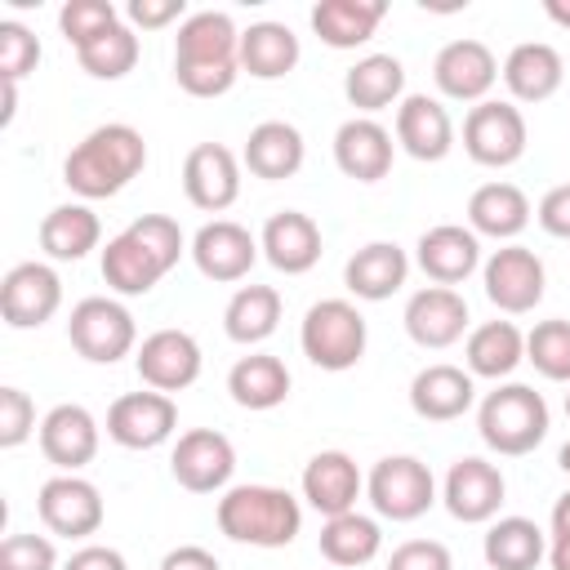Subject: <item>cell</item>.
Instances as JSON below:
<instances>
[{"label":"cell","instance_id":"484cf974","mask_svg":"<svg viewBox=\"0 0 570 570\" xmlns=\"http://www.w3.org/2000/svg\"><path fill=\"white\" fill-rule=\"evenodd\" d=\"M476 401V383L468 370L459 365H423L410 383V410L428 423H450V419H463Z\"/></svg>","mask_w":570,"mask_h":570},{"label":"cell","instance_id":"7402d4cb","mask_svg":"<svg viewBox=\"0 0 570 570\" xmlns=\"http://www.w3.org/2000/svg\"><path fill=\"white\" fill-rule=\"evenodd\" d=\"M365 481H361V468L352 454L343 450H321L307 459L303 468V499L330 521V517H343V512H356V499H361Z\"/></svg>","mask_w":570,"mask_h":570},{"label":"cell","instance_id":"680465c9","mask_svg":"<svg viewBox=\"0 0 570 570\" xmlns=\"http://www.w3.org/2000/svg\"><path fill=\"white\" fill-rule=\"evenodd\" d=\"M566 419H570V392H566Z\"/></svg>","mask_w":570,"mask_h":570},{"label":"cell","instance_id":"4dcf8cb0","mask_svg":"<svg viewBox=\"0 0 570 570\" xmlns=\"http://www.w3.org/2000/svg\"><path fill=\"white\" fill-rule=\"evenodd\" d=\"M530 223V200L517 183H485L468 200V227L490 240H517Z\"/></svg>","mask_w":570,"mask_h":570},{"label":"cell","instance_id":"836d02e7","mask_svg":"<svg viewBox=\"0 0 570 570\" xmlns=\"http://www.w3.org/2000/svg\"><path fill=\"white\" fill-rule=\"evenodd\" d=\"M227 392H232V401L240 410H276L289 396V370L272 352H249V356H240L232 365Z\"/></svg>","mask_w":570,"mask_h":570},{"label":"cell","instance_id":"bcb514c9","mask_svg":"<svg viewBox=\"0 0 570 570\" xmlns=\"http://www.w3.org/2000/svg\"><path fill=\"white\" fill-rule=\"evenodd\" d=\"M58 552L45 534H9L0 543V570H53Z\"/></svg>","mask_w":570,"mask_h":570},{"label":"cell","instance_id":"6da1fadb","mask_svg":"<svg viewBox=\"0 0 570 570\" xmlns=\"http://www.w3.org/2000/svg\"><path fill=\"white\" fill-rule=\"evenodd\" d=\"M240 76V31L232 13L200 9L178 22L174 36V80L191 98H218Z\"/></svg>","mask_w":570,"mask_h":570},{"label":"cell","instance_id":"f35d334b","mask_svg":"<svg viewBox=\"0 0 570 570\" xmlns=\"http://www.w3.org/2000/svg\"><path fill=\"white\" fill-rule=\"evenodd\" d=\"M401 89H405V67H401V58H392V53H365L356 67H347V76H343V94H347V102L356 107V111H383V107H392L396 98H401Z\"/></svg>","mask_w":570,"mask_h":570},{"label":"cell","instance_id":"816d5d0a","mask_svg":"<svg viewBox=\"0 0 570 570\" xmlns=\"http://www.w3.org/2000/svg\"><path fill=\"white\" fill-rule=\"evenodd\" d=\"M160 570H218V557L205 552V548H196V543H183V548L165 552Z\"/></svg>","mask_w":570,"mask_h":570},{"label":"cell","instance_id":"9f6ffc18","mask_svg":"<svg viewBox=\"0 0 570 570\" xmlns=\"http://www.w3.org/2000/svg\"><path fill=\"white\" fill-rule=\"evenodd\" d=\"M13 111H18V85H13V80H4V111H0V125H9V120H13Z\"/></svg>","mask_w":570,"mask_h":570},{"label":"cell","instance_id":"30bf717a","mask_svg":"<svg viewBox=\"0 0 570 570\" xmlns=\"http://www.w3.org/2000/svg\"><path fill=\"white\" fill-rule=\"evenodd\" d=\"M481 281H485V298L508 312V316H521V312H534L543 303V285H548V272L539 263L534 249L525 245H503L485 258L481 267Z\"/></svg>","mask_w":570,"mask_h":570},{"label":"cell","instance_id":"6f0895ef","mask_svg":"<svg viewBox=\"0 0 570 570\" xmlns=\"http://www.w3.org/2000/svg\"><path fill=\"white\" fill-rule=\"evenodd\" d=\"M557 468H561V472H566V476H570V441H566V445H561V450H557Z\"/></svg>","mask_w":570,"mask_h":570},{"label":"cell","instance_id":"db71d44e","mask_svg":"<svg viewBox=\"0 0 570 570\" xmlns=\"http://www.w3.org/2000/svg\"><path fill=\"white\" fill-rule=\"evenodd\" d=\"M552 534H570V490L557 494V503H552Z\"/></svg>","mask_w":570,"mask_h":570},{"label":"cell","instance_id":"5bb4252c","mask_svg":"<svg viewBox=\"0 0 570 570\" xmlns=\"http://www.w3.org/2000/svg\"><path fill=\"white\" fill-rule=\"evenodd\" d=\"M503 472L490 463V459H454L450 472H445V485H441V503L454 521L463 525H481V521H494L499 508H503Z\"/></svg>","mask_w":570,"mask_h":570},{"label":"cell","instance_id":"7a4b0ae2","mask_svg":"<svg viewBox=\"0 0 570 570\" xmlns=\"http://www.w3.org/2000/svg\"><path fill=\"white\" fill-rule=\"evenodd\" d=\"M178 258H183V227L169 214H142L120 236L107 240V249H102V281L116 294L138 298V294H151L156 281Z\"/></svg>","mask_w":570,"mask_h":570},{"label":"cell","instance_id":"ffe728a7","mask_svg":"<svg viewBox=\"0 0 570 570\" xmlns=\"http://www.w3.org/2000/svg\"><path fill=\"white\" fill-rule=\"evenodd\" d=\"M463 330H468V303H463L459 289H450V285H428V289L410 294V303H405V334H410L419 347L441 352V347L459 343Z\"/></svg>","mask_w":570,"mask_h":570},{"label":"cell","instance_id":"8fae6325","mask_svg":"<svg viewBox=\"0 0 570 570\" xmlns=\"http://www.w3.org/2000/svg\"><path fill=\"white\" fill-rule=\"evenodd\" d=\"M36 512L45 521L49 534H62V539H89L98 534L102 525V494L94 481L76 476V472H58L40 485L36 494Z\"/></svg>","mask_w":570,"mask_h":570},{"label":"cell","instance_id":"7bdbcfd3","mask_svg":"<svg viewBox=\"0 0 570 570\" xmlns=\"http://www.w3.org/2000/svg\"><path fill=\"white\" fill-rule=\"evenodd\" d=\"M116 22H120V13H116L111 0H67V4L58 9V31H62L67 45H76V49H85L94 36H102V31L116 27Z\"/></svg>","mask_w":570,"mask_h":570},{"label":"cell","instance_id":"d6a6232c","mask_svg":"<svg viewBox=\"0 0 570 570\" xmlns=\"http://www.w3.org/2000/svg\"><path fill=\"white\" fill-rule=\"evenodd\" d=\"M98 240H102V223L80 200L58 205L40 218V249L58 263H80L89 249H98Z\"/></svg>","mask_w":570,"mask_h":570},{"label":"cell","instance_id":"74e56055","mask_svg":"<svg viewBox=\"0 0 570 570\" xmlns=\"http://www.w3.org/2000/svg\"><path fill=\"white\" fill-rule=\"evenodd\" d=\"M276 325H281V294L272 285H240L223 307V330L240 347L272 338Z\"/></svg>","mask_w":570,"mask_h":570},{"label":"cell","instance_id":"3957f363","mask_svg":"<svg viewBox=\"0 0 570 570\" xmlns=\"http://www.w3.org/2000/svg\"><path fill=\"white\" fill-rule=\"evenodd\" d=\"M147 165V142L134 125H98L89 129L62 160V183L85 196V200H102V196H116L125 191Z\"/></svg>","mask_w":570,"mask_h":570},{"label":"cell","instance_id":"8992f818","mask_svg":"<svg viewBox=\"0 0 570 570\" xmlns=\"http://www.w3.org/2000/svg\"><path fill=\"white\" fill-rule=\"evenodd\" d=\"M298 343L316 370L343 374L365 356V316L347 298H321L307 307L298 325Z\"/></svg>","mask_w":570,"mask_h":570},{"label":"cell","instance_id":"ac0fdd59","mask_svg":"<svg viewBox=\"0 0 570 570\" xmlns=\"http://www.w3.org/2000/svg\"><path fill=\"white\" fill-rule=\"evenodd\" d=\"M432 80L445 98L454 102H485V94L499 80V58L490 53L485 40H450L436 62H432Z\"/></svg>","mask_w":570,"mask_h":570},{"label":"cell","instance_id":"9c48e42d","mask_svg":"<svg viewBox=\"0 0 570 570\" xmlns=\"http://www.w3.org/2000/svg\"><path fill=\"white\" fill-rule=\"evenodd\" d=\"M525 138H530V129H525L521 107L499 102V98L476 102V107L468 111V120H463V151H468L476 165H485V169H508V165H517V160L525 156Z\"/></svg>","mask_w":570,"mask_h":570},{"label":"cell","instance_id":"5b68a950","mask_svg":"<svg viewBox=\"0 0 570 570\" xmlns=\"http://www.w3.org/2000/svg\"><path fill=\"white\" fill-rule=\"evenodd\" d=\"M476 432L494 454H530L548 436V401L530 383H499L481 396Z\"/></svg>","mask_w":570,"mask_h":570},{"label":"cell","instance_id":"83f0119b","mask_svg":"<svg viewBox=\"0 0 570 570\" xmlns=\"http://www.w3.org/2000/svg\"><path fill=\"white\" fill-rule=\"evenodd\" d=\"M405 276H410V258H405V249L396 240H370L343 267V285L365 303L392 298L405 285Z\"/></svg>","mask_w":570,"mask_h":570},{"label":"cell","instance_id":"681fc988","mask_svg":"<svg viewBox=\"0 0 570 570\" xmlns=\"http://www.w3.org/2000/svg\"><path fill=\"white\" fill-rule=\"evenodd\" d=\"M539 227L548 232V236H557V240H570V183H561V187H552L543 200H539Z\"/></svg>","mask_w":570,"mask_h":570},{"label":"cell","instance_id":"f6af8a7d","mask_svg":"<svg viewBox=\"0 0 570 570\" xmlns=\"http://www.w3.org/2000/svg\"><path fill=\"white\" fill-rule=\"evenodd\" d=\"M36 432V405L22 387H0V445L18 450Z\"/></svg>","mask_w":570,"mask_h":570},{"label":"cell","instance_id":"11a10c76","mask_svg":"<svg viewBox=\"0 0 570 570\" xmlns=\"http://www.w3.org/2000/svg\"><path fill=\"white\" fill-rule=\"evenodd\" d=\"M543 13H548L557 27H566V31H570V0H543Z\"/></svg>","mask_w":570,"mask_h":570},{"label":"cell","instance_id":"d6986e66","mask_svg":"<svg viewBox=\"0 0 570 570\" xmlns=\"http://www.w3.org/2000/svg\"><path fill=\"white\" fill-rule=\"evenodd\" d=\"M191 258H196L200 276L232 285V281L249 276V267L258 258V240L249 236V227H240L232 218H214L191 236Z\"/></svg>","mask_w":570,"mask_h":570},{"label":"cell","instance_id":"e575fe53","mask_svg":"<svg viewBox=\"0 0 570 570\" xmlns=\"http://www.w3.org/2000/svg\"><path fill=\"white\" fill-rule=\"evenodd\" d=\"M298 36L285 22H249V31H240V71H249L254 80H281L298 67Z\"/></svg>","mask_w":570,"mask_h":570},{"label":"cell","instance_id":"e0dca14e","mask_svg":"<svg viewBox=\"0 0 570 570\" xmlns=\"http://www.w3.org/2000/svg\"><path fill=\"white\" fill-rule=\"evenodd\" d=\"M134 365L151 392L169 396V392H183L200 379V343L187 330H156L142 338Z\"/></svg>","mask_w":570,"mask_h":570},{"label":"cell","instance_id":"603a6c76","mask_svg":"<svg viewBox=\"0 0 570 570\" xmlns=\"http://www.w3.org/2000/svg\"><path fill=\"white\" fill-rule=\"evenodd\" d=\"M258 249L263 258L285 272V276H303L321 263V227L303 214V209H281L263 223V236H258Z\"/></svg>","mask_w":570,"mask_h":570},{"label":"cell","instance_id":"f546056e","mask_svg":"<svg viewBox=\"0 0 570 570\" xmlns=\"http://www.w3.org/2000/svg\"><path fill=\"white\" fill-rule=\"evenodd\" d=\"M303 156H307L303 134L289 120H263L245 138V165L254 178H267V183L294 178L303 169Z\"/></svg>","mask_w":570,"mask_h":570},{"label":"cell","instance_id":"cb8c5ba5","mask_svg":"<svg viewBox=\"0 0 570 570\" xmlns=\"http://www.w3.org/2000/svg\"><path fill=\"white\" fill-rule=\"evenodd\" d=\"M414 263L423 267L428 281L436 285H459L476 272L481 263V240L472 227H459V223H441V227H428L414 245Z\"/></svg>","mask_w":570,"mask_h":570},{"label":"cell","instance_id":"277c9868","mask_svg":"<svg viewBox=\"0 0 570 570\" xmlns=\"http://www.w3.org/2000/svg\"><path fill=\"white\" fill-rule=\"evenodd\" d=\"M214 521L232 543L285 548L303 530V503L281 485H232L218 499Z\"/></svg>","mask_w":570,"mask_h":570},{"label":"cell","instance_id":"52a82bcc","mask_svg":"<svg viewBox=\"0 0 570 570\" xmlns=\"http://www.w3.org/2000/svg\"><path fill=\"white\" fill-rule=\"evenodd\" d=\"M365 494L383 521H419L436 503V481L432 468L414 454H387L370 468Z\"/></svg>","mask_w":570,"mask_h":570},{"label":"cell","instance_id":"d590c367","mask_svg":"<svg viewBox=\"0 0 570 570\" xmlns=\"http://www.w3.org/2000/svg\"><path fill=\"white\" fill-rule=\"evenodd\" d=\"M463 361L472 379H508L525 361V334L512 321H485L468 334Z\"/></svg>","mask_w":570,"mask_h":570},{"label":"cell","instance_id":"4fadbf2b","mask_svg":"<svg viewBox=\"0 0 570 570\" xmlns=\"http://www.w3.org/2000/svg\"><path fill=\"white\" fill-rule=\"evenodd\" d=\"M62 307V281L49 263H18L0 281V316L9 330H40Z\"/></svg>","mask_w":570,"mask_h":570},{"label":"cell","instance_id":"ba28073f","mask_svg":"<svg viewBox=\"0 0 570 570\" xmlns=\"http://www.w3.org/2000/svg\"><path fill=\"white\" fill-rule=\"evenodd\" d=\"M67 338H71V347H76L85 361H94V365H116L120 356L134 352L138 325H134V316H129L125 303L94 294V298H80V303L71 307Z\"/></svg>","mask_w":570,"mask_h":570},{"label":"cell","instance_id":"7dc6e473","mask_svg":"<svg viewBox=\"0 0 570 570\" xmlns=\"http://www.w3.org/2000/svg\"><path fill=\"white\" fill-rule=\"evenodd\" d=\"M387 570H454L450 548L436 539H405L401 548H392Z\"/></svg>","mask_w":570,"mask_h":570},{"label":"cell","instance_id":"f5cc1de1","mask_svg":"<svg viewBox=\"0 0 570 570\" xmlns=\"http://www.w3.org/2000/svg\"><path fill=\"white\" fill-rule=\"evenodd\" d=\"M548 566H552V570H570V534H552V543H548Z\"/></svg>","mask_w":570,"mask_h":570},{"label":"cell","instance_id":"2e32d148","mask_svg":"<svg viewBox=\"0 0 570 570\" xmlns=\"http://www.w3.org/2000/svg\"><path fill=\"white\" fill-rule=\"evenodd\" d=\"M183 191L196 209L223 214L240 196V160L223 142H196L183 160Z\"/></svg>","mask_w":570,"mask_h":570},{"label":"cell","instance_id":"8d00e7d4","mask_svg":"<svg viewBox=\"0 0 570 570\" xmlns=\"http://www.w3.org/2000/svg\"><path fill=\"white\" fill-rule=\"evenodd\" d=\"M481 552L490 570H534L548 557V539L530 517H499L490 521Z\"/></svg>","mask_w":570,"mask_h":570},{"label":"cell","instance_id":"ee69618b","mask_svg":"<svg viewBox=\"0 0 570 570\" xmlns=\"http://www.w3.org/2000/svg\"><path fill=\"white\" fill-rule=\"evenodd\" d=\"M36 62H40V40L22 22L4 18L0 22V80L18 85L27 71H36Z\"/></svg>","mask_w":570,"mask_h":570},{"label":"cell","instance_id":"ab89813d","mask_svg":"<svg viewBox=\"0 0 570 570\" xmlns=\"http://www.w3.org/2000/svg\"><path fill=\"white\" fill-rule=\"evenodd\" d=\"M383 548V530L374 517H361V512H343V517H330L321 525V557L334 561V566H365L374 561Z\"/></svg>","mask_w":570,"mask_h":570},{"label":"cell","instance_id":"d4e9b609","mask_svg":"<svg viewBox=\"0 0 570 570\" xmlns=\"http://www.w3.org/2000/svg\"><path fill=\"white\" fill-rule=\"evenodd\" d=\"M392 134L379 125V120H370V116H352V120H343L338 125V134H334V165L347 174V178H356V183H379V178H387V169H392Z\"/></svg>","mask_w":570,"mask_h":570},{"label":"cell","instance_id":"60d3db41","mask_svg":"<svg viewBox=\"0 0 570 570\" xmlns=\"http://www.w3.org/2000/svg\"><path fill=\"white\" fill-rule=\"evenodd\" d=\"M138 53H142V45H138L134 27H125V22L107 27V31L94 36L85 49H76L80 67H85L94 80H120V76H129V71L138 67Z\"/></svg>","mask_w":570,"mask_h":570},{"label":"cell","instance_id":"f907efd6","mask_svg":"<svg viewBox=\"0 0 570 570\" xmlns=\"http://www.w3.org/2000/svg\"><path fill=\"white\" fill-rule=\"evenodd\" d=\"M62 570H129V566H125V557H120L116 548H102V543H89V548H80V552H71Z\"/></svg>","mask_w":570,"mask_h":570},{"label":"cell","instance_id":"f1b7e54d","mask_svg":"<svg viewBox=\"0 0 570 570\" xmlns=\"http://www.w3.org/2000/svg\"><path fill=\"white\" fill-rule=\"evenodd\" d=\"M499 76H503V85H508V94L517 102H548L566 80V62H561V53L552 45L525 40L503 58Z\"/></svg>","mask_w":570,"mask_h":570},{"label":"cell","instance_id":"c3c4849f","mask_svg":"<svg viewBox=\"0 0 570 570\" xmlns=\"http://www.w3.org/2000/svg\"><path fill=\"white\" fill-rule=\"evenodd\" d=\"M129 27H142V31H160L169 22H178L187 13L183 0H129Z\"/></svg>","mask_w":570,"mask_h":570},{"label":"cell","instance_id":"1f68e13d","mask_svg":"<svg viewBox=\"0 0 570 570\" xmlns=\"http://www.w3.org/2000/svg\"><path fill=\"white\" fill-rule=\"evenodd\" d=\"M383 13H387L383 0H321L312 4V31L330 49H356L379 31Z\"/></svg>","mask_w":570,"mask_h":570},{"label":"cell","instance_id":"7c38bea8","mask_svg":"<svg viewBox=\"0 0 570 570\" xmlns=\"http://www.w3.org/2000/svg\"><path fill=\"white\" fill-rule=\"evenodd\" d=\"M178 432V405L165 392H125L107 410V436L125 450H156Z\"/></svg>","mask_w":570,"mask_h":570},{"label":"cell","instance_id":"9a60e30c","mask_svg":"<svg viewBox=\"0 0 570 570\" xmlns=\"http://www.w3.org/2000/svg\"><path fill=\"white\" fill-rule=\"evenodd\" d=\"M169 472H174V481L183 490L214 494L236 472V445L223 432H214V428H191V432L178 436V445L169 454Z\"/></svg>","mask_w":570,"mask_h":570},{"label":"cell","instance_id":"4316f807","mask_svg":"<svg viewBox=\"0 0 570 570\" xmlns=\"http://www.w3.org/2000/svg\"><path fill=\"white\" fill-rule=\"evenodd\" d=\"M396 142L414 160H445L454 147V120L436 98L410 94L396 107Z\"/></svg>","mask_w":570,"mask_h":570},{"label":"cell","instance_id":"44dd1931","mask_svg":"<svg viewBox=\"0 0 570 570\" xmlns=\"http://www.w3.org/2000/svg\"><path fill=\"white\" fill-rule=\"evenodd\" d=\"M40 454L58 472H80L98 454V419L85 405H76V401L53 405L40 419Z\"/></svg>","mask_w":570,"mask_h":570},{"label":"cell","instance_id":"b9f144b4","mask_svg":"<svg viewBox=\"0 0 570 570\" xmlns=\"http://www.w3.org/2000/svg\"><path fill=\"white\" fill-rule=\"evenodd\" d=\"M525 361L552 379V383H570V321L552 316V321H539L530 334H525Z\"/></svg>","mask_w":570,"mask_h":570}]
</instances>
